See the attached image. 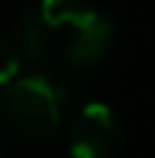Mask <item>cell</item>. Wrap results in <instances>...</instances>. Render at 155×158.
I'll list each match as a JSON object with an SVG mask.
<instances>
[{
    "label": "cell",
    "instance_id": "obj_3",
    "mask_svg": "<svg viewBox=\"0 0 155 158\" xmlns=\"http://www.w3.org/2000/svg\"><path fill=\"white\" fill-rule=\"evenodd\" d=\"M67 149L73 158H114L120 149V123L105 102H85L67 123Z\"/></svg>",
    "mask_w": 155,
    "mask_h": 158
},
{
    "label": "cell",
    "instance_id": "obj_1",
    "mask_svg": "<svg viewBox=\"0 0 155 158\" xmlns=\"http://www.w3.org/2000/svg\"><path fill=\"white\" fill-rule=\"evenodd\" d=\"M38 15L47 27L53 56L73 68L97 64L114 41V23L88 0H41Z\"/></svg>",
    "mask_w": 155,
    "mask_h": 158
},
{
    "label": "cell",
    "instance_id": "obj_2",
    "mask_svg": "<svg viewBox=\"0 0 155 158\" xmlns=\"http://www.w3.org/2000/svg\"><path fill=\"white\" fill-rule=\"evenodd\" d=\"M0 114L18 138L41 143L62 126L64 91L56 79L44 73L15 76L12 82L3 85Z\"/></svg>",
    "mask_w": 155,
    "mask_h": 158
},
{
    "label": "cell",
    "instance_id": "obj_5",
    "mask_svg": "<svg viewBox=\"0 0 155 158\" xmlns=\"http://www.w3.org/2000/svg\"><path fill=\"white\" fill-rule=\"evenodd\" d=\"M21 64H23V59H21V50L15 44V35L0 29V88L18 76Z\"/></svg>",
    "mask_w": 155,
    "mask_h": 158
},
{
    "label": "cell",
    "instance_id": "obj_4",
    "mask_svg": "<svg viewBox=\"0 0 155 158\" xmlns=\"http://www.w3.org/2000/svg\"><path fill=\"white\" fill-rule=\"evenodd\" d=\"M15 44H18V50H21V59L29 62V64H44L47 59H53L50 35H47V27H44V21H41L35 6L23 9L21 21H18Z\"/></svg>",
    "mask_w": 155,
    "mask_h": 158
}]
</instances>
